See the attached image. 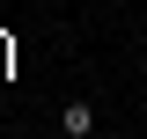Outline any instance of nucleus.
Returning <instances> with one entry per match:
<instances>
[{"label":"nucleus","mask_w":147,"mask_h":139,"mask_svg":"<svg viewBox=\"0 0 147 139\" xmlns=\"http://www.w3.org/2000/svg\"><path fill=\"white\" fill-rule=\"evenodd\" d=\"M96 124H103V117H96L88 95H66V103H59V132H66V139H96Z\"/></svg>","instance_id":"obj_1"}]
</instances>
